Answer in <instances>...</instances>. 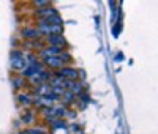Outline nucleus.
Masks as SVG:
<instances>
[{
  "label": "nucleus",
  "mask_w": 158,
  "mask_h": 134,
  "mask_svg": "<svg viewBox=\"0 0 158 134\" xmlns=\"http://www.w3.org/2000/svg\"><path fill=\"white\" fill-rule=\"evenodd\" d=\"M11 84L15 85V88H22V87H25V79L24 77H21V76H15L11 79Z\"/></svg>",
  "instance_id": "nucleus-13"
},
{
  "label": "nucleus",
  "mask_w": 158,
  "mask_h": 134,
  "mask_svg": "<svg viewBox=\"0 0 158 134\" xmlns=\"http://www.w3.org/2000/svg\"><path fill=\"white\" fill-rule=\"evenodd\" d=\"M63 49L60 47H54V46H44L41 51H40V55H41V59H48V57H59L62 54Z\"/></svg>",
  "instance_id": "nucleus-7"
},
{
  "label": "nucleus",
  "mask_w": 158,
  "mask_h": 134,
  "mask_svg": "<svg viewBox=\"0 0 158 134\" xmlns=\"http://www.w3.org/2000/svg\"><path fill=\"white\" fill-rule=\"evenodd\" d=\"M120 30H122V22L118 21V22H115V27H112V36L117 38L118 35H120Z\"/></svg>",
  "instance_id": "nucleus-17"
},
{
  "label": "nucleus",
  "mask_w": 158,
  "mask_h": 134,
  "mask_svg": "<svg viewBox=\"0 0 158 134\" xmlns=\"http://www.w3.org/2000/svg\"><path fill=\"white\" fill-rule=\"evenodd\" d=\"M49 93H51V85H49V82H44V84H41V85L36 87V95H38V96H48Z\"/></svg>",
  "instance_id": "nucleus-10"
},
{
  "label": "nucleus",
  "mask_w": 158,
  "mask_h": 134,
  "mask_svg": "<svg viewBox=\"0 0 158 134\" xmlns=\"http://www.w3.org/2000/svg\"><path fill=\"white\" fill-rule=\"evenodd\" d=\"M60 99L63 101V106L67 107V106H70V104H73V103L76 101V96L73 95L71 91H68V90H65V91H63V95L60 96Z\"/></svg>",
  "instance_id": "nucleus-9"
},
{
  "label": "nucleus",
  "mask_w": 158,
  "mask_h": 134,
  "mask_svg": "<svg viewBox=\"0 0 158 134\" xmlns=\"http://www.w3.org/2000/svg\"><path fill=\"white\" fill-rule=\"evenodd\" d=\"M54 74L56 76H60L65 80H77L79 79V71L76 68H73V66H63V68L57 70Z\"/></svg>",
  "instance_id": "nucleus-2"
},
{
  "label": "nucleus",
  "mask_w": 158,
  "mask_h": 134,
  "mask_svg": "<svg viewBox=\"0 0 158 134\" xmlns=\"http://www.w3.org/2000/svg\"><path fill=\"white\" fill-rule=\"evenodd\" d=\"M123 60V54L122 52H118L117 55H115V62H122Z\"/></svg>",
  "instance_id": "nucleus-20"
},
{
  "label": "nucleus",
  "mask_w": 158,
  "mask_h": 134,
  "mask_svg": "<svg viewBox=\"0 0 158 134\" xmlns=\"http://www.w3.org/2000/svg\"><path fill=\"white\" fill-rule=\"evenodd\" d=\"M11 68L15 71H22L25 66H27V62H25V57H24V52L22 51H11Z\"/></svg>",
  "instance_id": "nucleus-1"
},
{
  "label": "nucleus",
  "mask_w": 158,
  "mask_h": 134,
  "mask_svg": "<svg viewBox=\"0 0 158 134\" xmlns=\"http://www.w3.org/2000/svg\"><path fill=\"white\" fill-rule=\"evenodd\" d=\"M21 36L25 41H36V39H41V33L36 30V27H24L21 30Z\"/></svg>",
  "instance_id": "nucleus-5"
},
{
  "label": "nucleus",
  "mask_w": 158,
  "mask_h": 134,
  "mask_svg": "<svg viewBox=\"0 0 158 134\" xmlns=\"http://www.w3.org/2000/svg\"><path fill=\"white\" fill-rule=\"evenodd\" d=\"M77 134H84V132H77Z\"/></svg>",
  "instance_id": "nucleus-21"
},
{
  "label": "nucleus",
  "mask_w": 158,
  "mask_h": 134,
  "mask_svg": "<svg viewBox=\"0 0 158 134\" xmlns=\"http://www.w3.org/2000/svg\"><path fill=\"white\" fill-rule=\"evenodd\" d=\"M59 14V11L56 6H52V5H48L44 8H38L35 10V16L40 19V21H44L48 18H52V16H57Z\"/></svg>",
  "instance_id": "nucleus-4"
},
{
  "label": "nucleus",
  "mask_w": 158,
  "mask_h": 134,
  "mask_svg": "<svg viewBox=\"0 0 158 134\" xmlns=\"http://www.w3.org/2000/svg\"><path fill=\"white\" fill-rule=\"evenodd\" d=\"M19 134H46V131L43 128H29V129H24Z\"/></svg>",
  "instance_id": "nucleus-15"
},
{
  "label": "nucleus",
  "mask_w": 158,
  "mask_h": 134,
  "mask_svg": "<svg viewBox=\"0 0 158 134\" xmlns=\"http://www.w3.org/2000/svg\"><path fill=\"white\" fill-rule=\"evenodd\" d=\"M79 98H81V99H82V103H84V106H85V104H87V103L90 101V96L87 95V93H85V91H82V93H81V95H79Z\"/></svg>",
  "instance_id": "nucleus-19"
},
{
  "label": "nucleus",
  "mask_w": 158,
  "mask_h": 134,
  "mask_svg": "<svg viewBox=\"0 0 158 134\" xmlns=\"http://www.w3.org/2000/svg\"><path fill=\"white\" fill-rule=\"evenodd\" d=\"M18 103L25 106V107H30L33 104V96H30L29 93H19L18 95Z\"/></svg>",
  "instance_id": "nucleus-8"
},
{
  "label": "nucleus",
  "mask_w": 158,
  "mask_h": 134,
  "mask_svg": "<svg viewBox=\"0 0 158 134\" xmlns=\"http://www.w3.org/2000/svg\"><path fill=\"white\" fill-rule=\"evenodd\" d=\"M33 5L38 6V8H44V6H48V5H51V3H49V2H44V0H35Z\"/></svg>",
  "instance_id": "nucleus-18"
},
{
  "label": "nucleus",
  "mask_w": 158,
  "mask_h": 134,
  "mask_svg": "<svg viewBox=\"0 0 158 134\" xmlns=\"http://www.w3.org/2000/svg\"><path fill=\"white\" fill-rule=\"evenodd\" d=\"M67 128H68V132H70V134H77V132H82V129L79 128V125H76V123H70V125H67Z\"/></svg>",
  "instance_id": "nucleus-16"
},
{
  "label": "nucleus",
  "mask_w": 158,
  "mask_h": 134,
  "mask_svg": "<svg viewBox=\"0 0 158 134\" xmlns=\"http://www.w3.org/2000/svg\"><path fill=\"white\" fill-rule=\"evenodd\" d=\"M43 66H48V68H51V70H60V68H63V66H67V63H65L60 57H48V59H43Z\"/></svg>",
  "instance_id": "nucleus-6"
},
{
  "label": "nucleus",
  "mask_w": 158,
  "mask_h": 134,
  "mask_svg": "<svg viewBox=\"0 0 158 134\" xmlns=\"http://www.w3.org/2000/svg\"><path fill=\"white\" fill-rule=\"evenodd\" d=\"M44 24H48V25H63V19L57 14V16H52V18H48V19H44L43 21Z\"/></svg>",
  "instance_id": "nucleus-12"
},
{
  "label": "nucleus",
  "mask_w": 158,
  "mask_h": 134,
  "mask_svg": "<svg viewBox=\"0 0 158 134\" xmlns=\"http://www.w3.org/2000/svg\"><path fill=\"white\" fill-rule=\"evenodd\" d=\"M21 118H22L24 123H33L35 122V115H33L32 111H25V114H22Z\"/></svg>",
  "instance_id": "nucleus-14"
},
{
  "label": "nucleus",
  "mask_w": 158,
  "mask_h": 134,
  "mask_svg": "<svg viewBox=\"0 0 158 134\" xmlns=\"http://www.w3.org/2000/svg\"><path fill=\"white\" fill-rule=\"evenodd\" d=\"M44 39H46L48 46L60 47V49H63V51L68 47V43H67V39H65L63 35H48V36H44Z\"/></svg>",
  "instance_id": "nucleus-3"
},
{
  "label": "nucleus",
  "mask_w": 158,
  "mask_h": 134,
  "mask_svg": "<svg viewBox=\"0 0 158 134\" xmlns=\"http://www.w3.org/2000/svg\"><path fill=\"white\" fill-rule=\"evenodd\" d=\"M49 125H51L52 129H65V128H67V122H65L63 118H54V120H51Z\"/></svg>",
  "instance_id": "nucleus-11"
}]
</instances>
